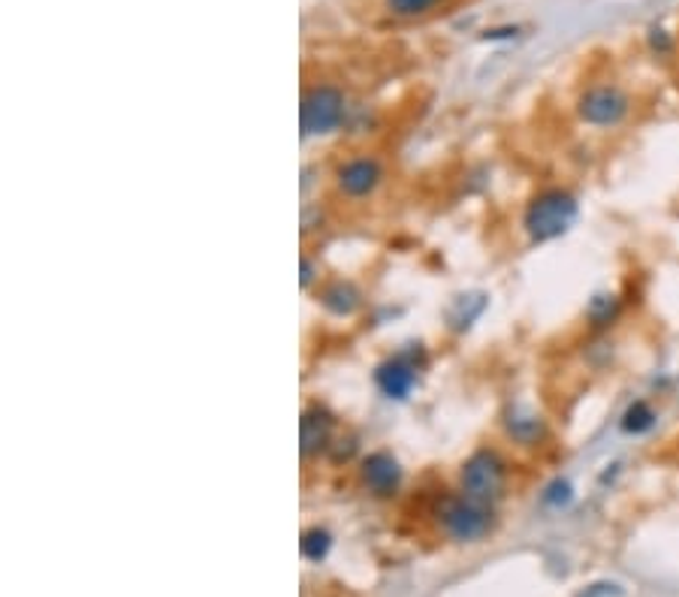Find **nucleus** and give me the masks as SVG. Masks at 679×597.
Listing matches in <instances>:
<instances>
[{"mask_svg": "<svg viewBox=\"0 0 679 597\" xmlns=\"http://www.w3.org/2000/svg\"><path fill=\"white\" fill-rule=\"evenodd\" d=\"M580 217V203L568 187H544L528 199L523 212V229L532 245H547L562 239Z\"/></svg>", "mask_w": 679, "mask_h": 597, "instance_id": "obj_1", "label": "nucleus"}, {"mask_svg": "<svg viewBox=\"0 0 679 597\" xmlns=\"http://www.w3.org/2000/svg\"><path fill=\"white\" fill-rule=\"evenodd\" d=\"M460 483L462 495L481 501V504H495L507 486V465L495 450H477L474 456L465 459Z\"/></svg>", "mask_w": 679, "mask_h": 597, "instance_id": "obj_2", "label": "nucleus"}, {"mask_svg": "<svg viewBox=\"0 0 679 597\" xmlns=\"http://www.w3.org/2000/svg\"><path fill=\"white\" fill-rule=\"evenodd\" d=\"M439 519L444 525V532L456 541H481L490 534L495 525L493 504H481V501L460 495V498H444L439 507Z\"/></svg>", "mask_w": 679, "mask_h": 597, "instance_id": "obj_3", "label": "nucleus"}, {"mask_svg": "<svg viewBox=\"0 0 679 597\" xmlns=\"http://www.w3.org/2000/svg\"><path fill=\"white\" fill-rule=\"evenodd\" d=\"M631 112V97L619 85L601 82L586 88L577 100V115L589 127H619Z\"/></svg>", "mask_w": 679, "mask_h": 597, "instance_id": "obj_4", "label": "nucleus"}, {"mask_svg": "<svg viewBox=\"0 0 679 597\" xmlns=\"http://www.w3.org/2000/svg\"><path fill=\"white\" fill-rule=\"evenodd\" d=\"M299 121H302V136H327L339 131L344 121V94L332 85L308 88L299 106Z\"/></svg>", "mask_w": 679, "mask_h": 597, "instance_id": "obj_5", "label": "nucleus"}, {"mask_svg": "<svg viewBox=\"0 0 679 597\" xmlns=\"http://www.w3.org/2000/svg\"><path fill=\"white\" fill-rule=\"evenodd\" d=\"M381 182H384V166L374 157H353L344 166H339V173H336V185H339L341 194L351 196V199L372 196Z\"/></svg>", "mask_w": 679, "mask_h": 597, "instance_id": "obj_6", "label": "nucleus"}, {"mask_svg": "<svg viewBox=\"0 0 679 597\" xmlns=\"http://www.w3.org/2000/svg\"><path fill=\"white\" fill-rule=\"evenodd\" d=\"M416 362L408 353H399V357L387 359V362H381L378 366V371H374V383H378V390L384 392L387 399H395V402H402V399H408V392L414 390L416 383Z\"/></svg>", "mask_w": 679, "mask_h": 597, "instance_id": "obj_7", "label": "nucleus"}, {"mask_svg": "<svg viewBox=\"0 0 679 597\" xmlns=\"http://www.w3.org/2000/svg\"><path fill=\"white\" fill-rule=\"evenodd\" d=\"M360 474L366 488L374 492V495H381V498L395 495L399 486H402V465L390 453H372V456L362 459Z\"/></svg>", "mask_w": 679, "mask_h": 597, "instance_id": "obj_8", "label": "nucleus"}, {"mask_svg": "<svg viewBox=\"0 0 679 597\" xmlns=\"http://www.w3.org/2000/svg\"><path fill=\"white\" fill-rule=\"evenodd\" d=\"M504 432L519 446H541L547 441V420L541 413L528 411L523 404H516L504 416Z\"/></svg>", "mask_w": 679, "mask_h": 597, "instance_id": "obj_9", "label": "nucleus"}, {"mask_svg": "<svg viewBox=\"0 0 679 597\" xmlns=\"http://www.w3.org/2000/svg\"><path fill=\"white\" fill-rule=\"evenodd\" d=\"M329 438H332V416L327 408L311 404L302 413V423H299V441H302V456H315L320 450H327Z\"/></svg>", "mask_w": 679, "mask_h": 597, "instance_id": "obj_10", "label": "nucleus"}, {"mask_svg": "<svg viewBox=\"0 0 679 597\" xmlns=\"http://www.w3.org/2000/svg\"><path fill=\"white\" fill-rule=\"evenodd\" d=\"M360 290L348 281H332L329 287L320 290V305L339 317H351L360 308Z\"/></svg>", "mask_w": 679, "mask_h": 597, "instance_id": "obj_11", "label": "nucleus"}, {"mask_svg": "<svg viewBox=\"0 0 679 597\" xmlns=\"http://www.w3.org/2000/svg\"><path fill=\"white\" fill-rule=\"evenodd\" d=\"M656 423H658V411L647 402V399L631 402L623 411V416H619V429H623V434H631V438L649 434L656 429Z\"/></svg>", "mask_w": 679, "mask_h": 597, "instance_id": "obj_12", "label": "nucleus"}, {"mask_svg": "<svg viewBox=\"0 0 679 597\" xmlns=\"http://www.w3.org/2000/svg\"><path fill=\"white\" fill-rule=\"evenodd\" d=\"M619 315H623V302H619V296L601 294V296H595V299L589 302L586 320H589L591 329H610V326L619 320Z\"/></svg>", "mask_w": 679, "mask_h": 597, "instance_id": "obj_13", "label": "nucleus"}, {"mask_svg": "<svg viewBox=\"0 0 679 597\" xmlns=\"http://www.w3.org/2000/svg\"><path fill=\"white\" fill-rule=\"evenodd\" d=\"M299 546H302V555H306L308 562H323L329 549H332V534L327 528H308Z\"/></svg>", "mask_w": 679, "mask_h": 597, "instance_id": "obj_14", "label": "nucleus"}, {"mask_svg": "<svg viewBox=\"0 0 679 597\" xmlns=\"http://www.w3.org/2000/svg\"><path fill=\"white\" fill-rule=\"evenodd\" d=\"M570 501H574V486H570V480L556 477L544 492H541V504L549 507V511H565Z\"/></svg>", "mask_w": 679, "mask_h": 597, "instance_id": "obj_15", "label": "nucleus"}, {"mask_svg": "<svg viewBox=\"0 0 679 597\" xmlns=\"http://www.w3.org/2000/svg\"><path fill=\"white\" fill-rule=\"evenodd\" d=\"M444 0H387V10L393 16H402V19H416V16H426Z\"/></svg>", "mask_w": 679, "mask_h": 597, "instance_id": "obj_16", "label": "nucleus"}, {"mask_svg": "<svg viewBox=\"0 0 679 597\" xmlns=\"http://www.w3.org/2000/svg\"><path fill=\"white\" fill-rule=\"evenodd\" d=\"M649 49L656 54H670L673 52V37L665 28H652L649 31Z\"/></svg>", "mask_w": 679, "mask_h": 597, "instance_id": "obj_17", "label": "nucleus"}, {"mask_svg": "<svg viewBox=\"0 0 679 597\" xmlns=\"http://www.w3.org/2000/svg\"><path fill=\"white\" fill-rule=\"evenodd\" d=\"M619 595H623V588L614 586V583H595L583 597H619Z\"/></svg>", "mask_w": 679, "mask_h": 597, "instance_id": "obj_18", "label": "nucleus"}, {"mask_svg": "<svg viewBox=\"0 0 679 597\" xmlns=\"http://www.w3.org/2000/svg\"><path fill=\"white\" fill-rule=\"evenodd\" d=\"M311 278H315V271H311V260H308V257H302V287H308V284H311Z\"/></svg>", "mask_w": 679, "mask_h": 597, "instance_id": "obj_19", "label": "nucleus"}]
</instances>
